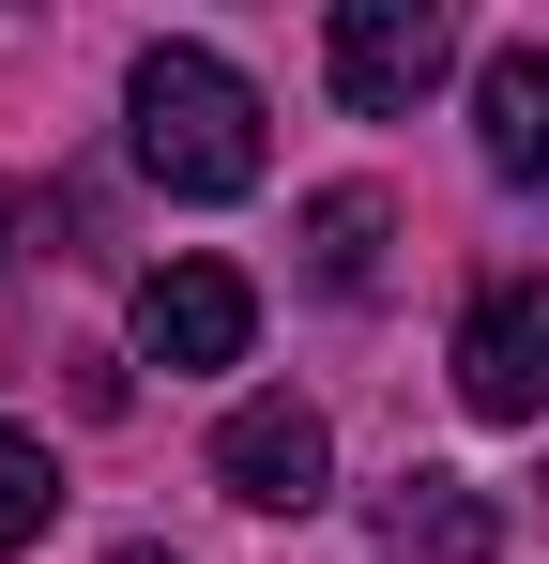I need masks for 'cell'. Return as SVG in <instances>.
<instances>
[{
	"instance_id": "cell-1",
	"label": "cell",
	"mask_w": 549,
	"mask_h": 564,
	"mask_svg": "<svg viewBox=\"0 0 549 564\" xmlns=\"http://www.w3.org/2000/svg\"><path fill=\"white\" fill-rule=\"evenodd\" d=\"M122 107H138V169L169 198H245L260 184V93H245L214 46H138Z\"/></svg>"
},
{
	"instance_id": "cell-2",
	"label": "cell",
	"mask_w": 549,
	"mask_h": 564,
	"mask_svg": "<svg viewBox=\"0 0 549 564\" xmlns=\"http://www.w3.org/2000/svg\"><path fill=\"white\" fill-rule=\"evenodd\" d=\"M245 336H260V290L229 260H153L138 275V367L198 381V367H245Z\"/></svg>"
},
{
	"instance_id": "cell-3",
	"label": "cell",
	"mask_w": 549,
	"mask_h": 564,
	"mask_svg": "<svg viewBox=\"0 0 549 564\" xmlns=\"http://www.w3.org/2000/svg\"><path fill=\"white\" fill-rule=\"evenodd\" d=\"M458 397L488 427H535L549 412V275H488L458 321Z\"/></svg>"
},
{
	"instance_id": "cell-4",
	"label": "cell",
	"mask_w": 549,
	"mask_h": 564,
	"mask_svg": "<svg viewBox=\"0 0 549 564\" xmlns=\"http://www.w3.org/2000/svg\"><path fill=\"white\" fill-rule=\"evenodd\" d=\"M321 62H336V93H352L366 122H412V107L443 93V62H458V31H443V15H428V0H352V15H336V46H321Z\"/></svg>"
},
{
	"instance_id": "cell-5",
	"label": "cell",
	"mask_w": 549,
	"mask_h": 564,
	"mask_svg": "<svg viewBox=\"0 0 549 564\" xmlns=\"http://www.w3.org/2000/svg\"><path fill=\"white\" fill-rule=\"evenodd\" d=\"M321 473H336V427H321L305 397H229V427H214V488H229V503L305 519V503H321Z\"/></svg>"
},
{
	"instance_id": "cell-6",
	"label": "cell",
	"mask_w": 549,
	"mask_h": 564,
	"mask_svg": "<svg viewBox=\"0 0 549 564\" xmlns=\"http://www.w3.org/2000/svg\"><path fill=\"white\" fill-rule=\"evenodd\" d=\"M473 122H488L504 184H549V46H488L473 62Z\"/></svg>"
},
{
	"instance_id": "cell-7",
	"label": "cell",
	"mask_w": 549,
	"mask_h": 564,
	"mask_svg": "<svg viewBox=\"0 0 549 564\" xmlns=\"http://www.w3.org/2000/svg\"><path fill=\"white\" fill-rule=\"evenodd\" d=\"M381 229H397V214H381L366 184H321L305 198V275L336 290V305H366V290H381Z\"/></svg>"
},
{
	"instance_id": "cell-8",
	"label": "cell",
	"mask_w": 549,
	"mask_h": 564,
	"mask_svg": "<svg viewBox=\"0 0 549 564\" xmlns=\"http://www.w3.org/2000/svg\"><path fill=\"white\" fill-rule=\"evenodd\" d=\"M397 550H428V564H488V550H504V519H488L458 473H397Z\"/></svg>"
},
{
	"instance_id": "cell-9",
	"label": "cell",
	"mask_w": 549,
	"mask_h": 564,
	"mask_svg": "<svg viewBox=\"0 0 549 564\" xmlns=\"http://www.w3.org/2000/svg\"><path fill=\"white\" fill-rule=\"evenodd\" d=\"M46 519H62V473H46V443H31V427H0V550H31Z\"/></svg>"
},
{
	"instance_id": "cell-10",
	"label": "cell",
	"mask_w": 549,
	"mask_h": 564,
	"mask_svg": "<svg viewBox=\"0 0 549 564\" xmlns=\"http://www.w3.org/2000/svg\"><path fill=\"white\" fill-rule=\"evenodd\" d=\"M107 564H169V550H107Z\"/></svg>"
},
{
	"instance_id": "cell-11",
	"label": "cell",
	"mask_w": 549,
	"mask_h": 564,
	"mask_svg": "<svg viewBox=\"0 0 549 564\" xmlns=\"http://www.w3.org/2000/svg\"><path fill=\"white\" fill-rule=\"evenodd\" d=\"M0 245H15V198H0Z\"/></svg>"
}]
</instances>
